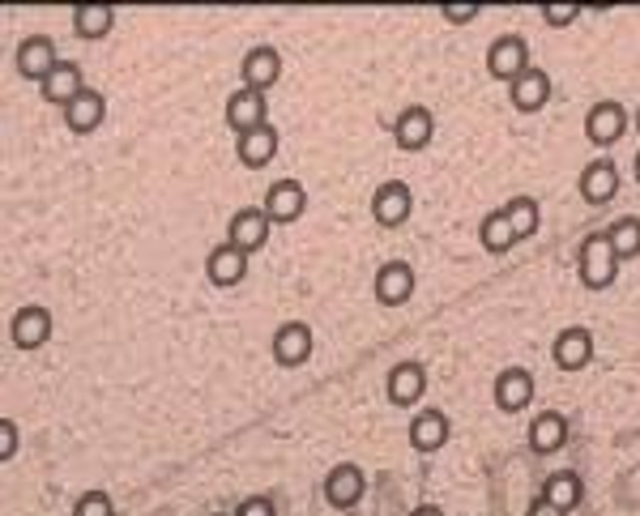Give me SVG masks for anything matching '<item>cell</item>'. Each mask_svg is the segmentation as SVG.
I'll return each instance as SVG.
<instances>
[{"mask_svg": "<svg viewBox=\"0 0 640 516\" xmlns=\"http://www.w3.org/2000/svg\"><path fill=\"white\" fill-rule=\"evenodd\" d=\"M576 270H581V282H585L590 290H606L610 282L619 278V256H615V248H610L606 231L585 236L581 256H576Z\"/></svg>", "mask_w": 640, "mask_h": 516, "instance_id": "1", "label": "cell"}, {"mask_svg": "<svg viewBox=\"0 0 640 516\" xmlns=\"http://www.w3.org/2000/svg\"><path fill=\"white\" fill-rule=\"evenodd\" d=\"M529 69V43L521 35H500V39L487 47V73L495 81H513Z\"/></svg>", "mask_w": 640, "mask_h": 516, "instance_id": "2", "label": "cell"}, {"mask_svg": "<svg viewBox=\"0 0 640 516\" xmlns=\"http://www.w3.org/2000/svg\"><path fill=\"white\" fill-rule=\"evenodd\" d=\"M270 214L265 209H256V205H248V209H240L236 218H231V227H227V243L231 248H240V252H261L265 243H270Z\"/></svg>", "mask_w": 640, "mask_h": 516, "instance_id": "3", "label": "cell"}, {"mask_svg": "<svg viewBox=\"0 0 640 516\" xmlns=\"http://www.w3.org/2000/svg\"><path fill=\"white\" fill-rule=\"evenodd\" d=\"M393 137H398V146L405 154H419V150H427L432 146V137H436V116L423 107V103H414V107H405L393 124Z\"/></svg>", "mask_w": 640, "mask_h": 516, "instance_id": "4", "label": "cell"}, {"mask_svg": "<svg viewBox=\"0 0 640 516\" xmlns=\"http://www.w3.org/2000/svg\"><path fill=\"white\" fill-rule=\"evenodd\" d=\"M410 209H414V193H410L401 180L380 184V188H376V197H372V218H376L385 231L401 227V222L410 218Z\"/></svg>", "mask_w": 640, "mask_h": 516, "instance_id": "5", "label": "cell"}, {"mask_svg": "<svg viewBox=\"0 0 640 516\" xmlns=\"http://www.w3.org/2000/svg\"><path fill=\"white\" fill-rule=\"evenodd\" d=\"M551 358H556L560 371H585L594 363V333L581 329V324L563 329L560 337H556V346H551Z\"/></svg>", "mask_w": 640, "mask_h": 516, "instance_id": "6", "label": "cell"}, {"mask_svg": "<svg viewBox=\"0 0 640 516\" xmlns=\"http://www.w3.org/2000/svg\"><path fill=\"white\" fill-rule=\"evenodd\" d=\"M56 65H60V56H56V43L47 39V35H31V39H22L18 47V73L26 81H47L56 73Z\"/></svg>", "mask_w": 640, "mask_h": 516, "instance_id": "7", "label": "cell"}, {"mask_svg": "<svg viewBox=\"0 0 640 516\" xmlns=\"http://www.w3.org/2000/svg\"><path fill=\"white\" fill-rule=\"evenodd\" d=\"M363 491H367V478H363V470L355 461H342V466H333L324 474V500L333 508H355L363 500Z\"/></svg>", "mask_w": 640, "mask_h": 516, "instance_id": "8", "label": "cell"}, {"mask_svg": "<svg viewBox=\"0 0 640 516\" xmlns=\"http://www.w3.org/2000/svg\"><path fill=\"white\" fill-rule=\"evenodd\" d=\"M9 337H13L18 351H39L43 342L52 337V312L39 308V303L18 308V317H13V324H9Z\"/></svg>", "mask_w": 640, "mask_h": 516, "instance_id": "9", "label": "cell"}, {"mask_svg": "<svg viewBox=\"0 0 640 516\" xmlns=\"http://www.w3.org/2000/svg\"><path fill=\"white\" fill-rule=\"evenodd\" d=\"M385 393H389V401H393L398 410L419 405L423 393H427V371H423V363H398V367L389 371V380H385Z\"/></svg>", "mask_w": 640, "mask_h": 516, "instance_id": "10", "label": "cell"}, {"mask_svg": "<svg viewBox=\"0 0 640 516\" xmlns=\"http://www.w3.org/2000/svg\"><path fill=\"white\" fill-rule=\"evenodd\" d=\"M628 133V112H624V103H594L590 107V116H585V137L594 141V146H615L619 137Z\"/></svg>", "mask_w": 640, "mask_h": 516, "instance_id": "11", "label": "cell"}, {"mask_svg": "<svg viewBox=\"0 0 640 516\" xmlns=\"http://www.w3.org/2000/svg\"><path fill=\"white\" fill-rule=\"evenodd\" d=\"M491 398H495V405H500L504 414H521V410L534 401V376H529L525 367H504V371L495 376Z\"/></svg>", "mask_w": 640, "mask_h": 516, "instance_id": "12", "label": "cell"}, {"mask_svg": "<svg viewBox=\"0 0 640 516\" xmlns=\"http://www.w3.org/2000/svg\"><path fill=\"white\" fill-rule=\"evenodd\" d=\"M240 78H243V90H256V94H265L270 85H278V78H282L278 47H252V51L243 56Z\"/></svg>", "mask_w": 640, "mask_h": 516, "instance_id": "13", "label": "cell"}, {"mask_svg": "<svg viewBox=\"0 0 640 516\" xmlns=\"http://www.w3.org/2000/svg\"><path fill=\"white\" fill-rule=\"evenodd\" d=\"M270 107H265V94H256V90H236L231 99H227V128L243 137V133H252V128H265L270 116H265Z\"/></svg>", "mask_w": 640, "mask_h": 516, "instance_id": "14", "label": "cell"}, {"mask_svg": "<svg viewBox=\"0 0 640 516\" xmlns=\"http://www.w3.org/2000/svg\"><path fill=\"white\" fill-rule=\"evenodd\" d=\"M304 209H308V193H304V184L299 180H278L270 193H265V214H270V222H299L304 218Z\"/></svg>", "mask_w": 640, "mask_h": 516, "instance_id": "15", "label": "cell"}, {"mask_svg": "<svg viewBox=\"0 0 640 516\" xmlns=\"http://www.w3.org/2000/svg\"><path fill=\"white\" fill-rule=\"evenodd\" d=\"M508 99H513V107L525 112V116H534V112H542L547 103H551V78L542 73V69H525L513 85H508Z\"/></svg>", "mask_w": 640, "mask_h": 516, "instance_id": "16", "label": "cell"}, {"mask_svg": "<svg viewBox=\"0 0 640 516\" xmlns=\"http://www.w3.org/2000/svg\"><path fill=\"white\" fill-rule=\"evenodd\" d=\"M410 295H414V270L405 261H385L376 270V299L385 308H401Z\"/></svg>", "mask_w": 640, "mask_h": 516, "instance_id": "17", "label": "cell"}, {"mask_svg": "<svg viewBox=\"0 0 640 516\" xmlns=\"http://www.w3.org/2000/svg\"><path fill=\"white\" fill-rule=\"evenodd\" d=\"M85 90H90V85H85V78H81V65H73V60H60V65H56V73L39 85L43 99H47L52 107H60V112H65L78 94H85Z\"/></svg>", "mask_w": 640, "mask_h": 516, "instance_id": "18", "label": "cell"}, {"mask_svg": "<svg viewBox=\"0 0 640 516\" xmlns=\"http://www.w3.org/2000/svg\"><path fill=\"white\" fill-rule=\"evenodd\" d=\"M448 436H453V423H448L444 410H419L410 418V444L419 452H441L444 444H448Z\"/></svg>", "mask_w": 640, "mask_h": 516, "instance_id": "19", "label": "cell"}, {"mask_svg": "<svg viewBox=\"0 0 640 516\" xmlns=\"http://www.w3.org/2000/svg\"><path fill=\"white\" fill-rule=\"evenodd\" d=\"M274 358H278L282 367H299V363H308V358H312V329H308L304 320L282 324L278 333H274Z\"/></svg>", "mask_w": 640, "mask_h": 516, "instance_id": "20", "label": "cell"}, {"mask_svg": "<svg viewBox=\"0 0 640 516\" xmlns=\"http://www.w3.org/2000/svg\"><path fill=\"white\" fill-rule=\"evenodd\" d=\"M581 197L590 205H606L619 197V167L610 159H594L581 171Z\"/></svg>", "mask_w": 640, "mask_h": 516, "instance_id": "21", "label": "cell"}, {"mask_svg": "<svg viewBox=\"0 0 640 516\" xmlns=\"http://www.w3.org/2000/svg\"><path fill=\"white\" fill-rule=\"evenodd\" d=\"M205 274H209L214 286H240V282L248 278V252L231 248V243L214 248L209 261H205Z\"/></svg>", "mask_w": 640, "mask_h": 516, "instance_id": "22", "label": "cell"}, {"mask_svg": "<svg viewBox=\"0 0 640 516\" xmlns=\"http://www.w3.org/2000/svg\"><path fill=\"white\" fill-rule=\"evenodd\" d=\"M236 154H240L243 167H270L278 159V128L265 124V128H252L236 141Z\"/></svg>", "mask_w": 640, "mask_h": 516, "instance_id": "23", "label": "cell"}, {"mask_svg": "<svg viewBox=\"0 0 640 516\" xmlns=\"http://www.w3.org/2000/svg\"><path fill=\"white\" fill-rule=\"evenodd\" d=\"M563 444H568V418H563L560 410H542L529 423V448L547 457V452H560Z\"/></svg>", "mask_w": 640, "mask_h": 516, "instance_id": "24", "label": "cell"}, {"mask_svg": "<svg viewBox=\"0 0 640 516\" xmlns=\"http://www.w3.org/2000/svg\"><path fill=\"white\" fill-rule=\"evenodd\" d=\"M103 116H107V99H103L99 90H85V94H78V99L65 107V124H69L73 133H94V128L103 124Z\"/></svg>", "mask_w": 640, "mask_h": 516, "instance_id": "25", "label": "cell"}, {"mask_svg": "<svg viewBox=\"0 0 640 516\" xmlns=\"http://www.w3.org/2000/svg\"><path fill=\"white\" fill-rule=\"evenodd\" d=\"M542 500H551L560 513H572L585 500V482H581V474H572V470H560V474H551L542 482Z\"/></svg>", "mask_w": 640, "mask_h": 516, "instance_id": "26", "label": "cell"}, {"mask_svg": "<svg viewBox=\"0 0 640 516\" xmlns=\"http://www.w3.org/2000/svg\"><path fill=\"white\" fill-rule=\"evenodd\" d=\"M112 26H116V9L112 4H81V9H73L78 39H107Z\"/></svg>", "mask_w": 640, "mask_h": 516, "instance_id": "27", "label": "cell"}, {"mask_svg": "<svg viewBox=\"0 0 640 516\" xmlns=\"http://www.w3.org/2000/svg\"><path fill=\"white\" fill-rule=\"evenodd\" d=\"M504 218H508L513 236H517V239H529V236H538L542 209H538V200H534V197H513V200H504Z\"/></svg>", "mask_w": 640, "mask_h": 516, "instance_id": "28", "label": "cell"}, {"mask_svg": "<svg viewBox=\"0 0 640 516\" xmlns=\"http://www.w3.org/2000/svg\"><path fill=\"white\" fill-rule=\"evenodd\" d=\"M479 239H482V248H487L491 256H500V252H508V248L517 243V236H513V227H508V218H504V209H491V214L482 218Z\"/></svg>", "mask_w": 640, "mask_h": 516, "instance_id": "29", "label": "cell"}, {"mask_svg": "<svg viewBox=\"0 0 640 516\" xmlns=\"http://www.w3.org/2000/svg\"><path fill=\"white\" fill-rule=\"evenodd\" d=\"M606 239H610V248H615L619 261L640 256V218H619V222L606 231Z\"/></svg>", "mask_w": 640, "mask_h": 516, "instance_id": "30", "label": "cell"}, {"mask_svg": "<svg viewBox=\"0 0 640 516\" xmlns=\"http://www.w3.org/2000/svg\"><path fill=\"white\" fill-rule=\"evenodd\" d=\"M73 516H116V504H112L107 491H85L73 504Z\"/></svg>", "mask_w": 640, "mask_h": 516, "instance_id": "31", "label": "cell"}, {"mask_svg": "<svg viewBox=\"0 0 640 516\" xmlns=\"http://www.w3.org/2000/svg\"><path fill=\"white\" fill-rule=\"evenodd\" d=\"M576 18H581L576 4H547V9H542V22H547V26H572Z\"/></svg>", "mask_w": 640, "mask_h": 516, "instance_id": "32", "label": "cell"}, {"mask_svg": "<svg viewBox=\"0 0 640 516\" xmlns=\"http://www.w3.org/2000/svg\"><path fill=\"white\" fill-rule=\"evenodd\" d=\"M13 452H18V427L13 418H0V461H13Z\"/></svg>", "mask_w": 640, "mask_h": 516, "instance_id": "33", "label": "cell"}, {"mask_svg": "<svg viewBox=\"0 0 640 516\" xmlns=\"http://www.w3.org/2000/svg\"><path fill=\"white\" fill-rule=\"evenodd\" d=\"M236 516H278V513H274V500H265V495H248L240 508H236Z\"/></svg>", "mask_w": 640, "mask_h": 516, "instance_id": "34", "label": "cell"}, {"mask_svg": "<svg viewBox=\"0 0 640 516\" xmlns=\"http://www.w3.org/2000/svg\"><path fill=\"white\" fill-rule=\"evenodd\" d=\"M475 18H479L475 4H444V22H453V26H466V22H475Z\"/></svg>", "mask_w": 640, "mask_h": 516, "instance_id": "35", "label": "cell"}, {"mask_svg": "<svg viewBox=\"0 0 640 516\" xmlns=\"http://www.w3.org/2000/svg\"><path fill=\"white\" fill-rule=\"evenodd\" d=\"M525 516H568V513H560L551 500H542V495H538V500L529 504V513H525Z\"/></svg>", "mask_w": 640, "mask_h": 516, "instance_id": "36", "label": "cell"}, {"mask_svg": "<svg viewBox=\"0 0 640 516\" xmlns=\"http://www.w3.org/2000/svg\"><path fill=\"white\" fill-rule=\"evenodd\" d=\"M410 516H444V513L436 508V504H423V508H414Z\"/></svg>", "mask_w": 640, "mask_h": 516, "instance_id": "37", "label": "cell"}, {"mask_svg": "<svg viewBox=\"0 0 640 516\" xmlns=\"http://www.w3.org/2000/svg\"><path fill=\"white\" fill-rule=\"evenodd\" d=\"M637 180H640V154H637Z\"/></svg>", "mask_w": 640, "mask_h": 516, "instance_id": "38", "label": "cell"}, {"mask_svg": "<svg viewBox=\"0 0 640 516\" xmlns=\"http://www.w3.org/2000/svg\"><path fill=\"white\" fill-rule=\"evenodd\" d=\"M637 128H640V112H637Z\"/></svg>", "mask_w": 640, "mask_h": 516, "instance_id": "39", "label": "cell"}, {"mask_svg": "<svg viewBox=\"0 0 640 516\" xmlns=\"http://www.w3.org/2000/svg\"><path fill=\"white\" fill-rule=\"evenodd\" d=\"M214 516H222V513H214Z\"/></svg>", "mask_w": 640, "mask_h": 516, "instance_id": "40", "label": "cell"}]
</instances>
